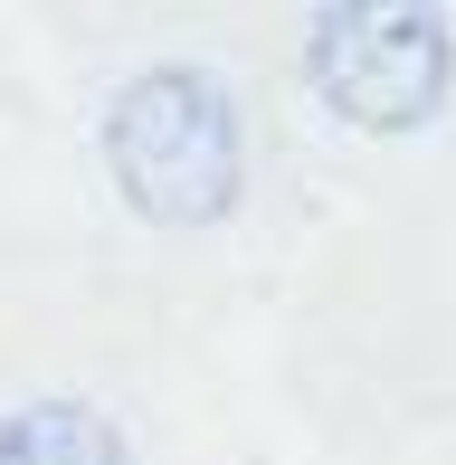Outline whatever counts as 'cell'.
Segmentation results:
<instances>
[{
	"mask_svg": "<svg viewBox=\"0 0 456 465\" xmlns=\"http://www.w3.org/2000/svg\"><path fill=\"white\" fill-rule=\"evenodd\" d=\"M95 143H105V172L124 190V209L153 228H219L247 190V124H238V95L210 67L124 76Z\"/></svg>",
	"mask_w": 456,
	"mask_h": 465,
	"instance_id": "6da1fadb",
	"label": "cell"
},
{
	"mask_svg": "<svg viewBox=\"0 0 456 465\" xmlns=\"http://www.w3.org/2000/svg\"><path fill=\"white\" fill-rule=\"evenodd\" d=\"M304 67L342 124L419 134V124H438V104L456 86V29L428 0H352V10L304 19Z\"/></svg>",
	"mask_w": 456,
	"mask_h": 465,
	"instance_id": "7a4b0ae2",
	"label": "cell"
},
{
	"mask_svg": "<svg viewBox=\"0 0 456 465\" xmlns=\"http://www.w3.org/2000/svg\"><path fill=\"white\" fill-rule=\"evenodd\" d=\"M0 465H134V447L86 399H29L0 418Z\"/></svg>",
	"mask_w": 456,
	"mask_h": 465,
	"instance_id": "3957f363",
	"label": "cell"
}]
</instances>
